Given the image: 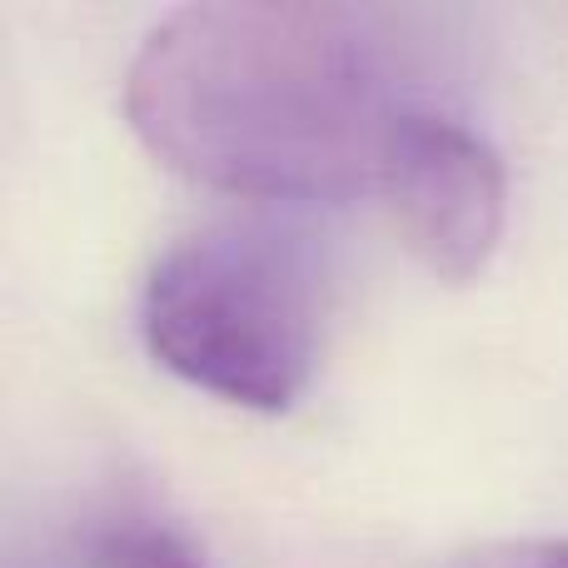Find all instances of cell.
Segmentation results:
<instances>
[{
  "label": "cell",
  "instance_id": "cell-1",
  "mask_svg": "<svg viewBox=\"0 0 568 568\" xmlns=\"http://www.w3.org/2000/svg\"><path fill=\"white\" fill-rule=\"evenodd\" d=\"M414 105L379 20L324 0L180 6L125 70V120L160 165L270 205L379 190Z\"/></svg>",
  "mask_w": 568,
  "mask_h": 568
},
{
  "label": "cell",
  "instance_id": "cell-2",
  "mask_svg": "<svg viewBox=\"0 0 568 568\" xmlns=\"http://www.w3.org/2000/svg\"><path fill=\"white\" fill-rule=\"evenodd\" d=\"M324 284L314 250L265 220L175 240L140 290L145 349L175 379L240 409L280 414L320 359Z\"/></svg>",
  "mask_w": 568,
  "mask_h": 568
},
{
  "label": "cell",
  "instance_id": "cell-3",
  "mask_svg": "<svg viewBox=\"0 0 568 568\" xmlns=\"http://www.w3.org/2000/svg\"><path fill=\"white\" fill-rule=\"evenodd\" d=\"M379 195L434 280L469 284L489 270L509 220V175L479 130L414 105L389 140Z\"/></svg>",
  "mask_w": 568,
  "mask_h": 568
},
{
  "label": "cell",
  "instance_id": "cell-4",
  "mask_svg": "<svg viewBox=\"0 0 568 568\" xmlns=\"http://www.w3.org/2000/svg\"><path fill=\"white\" fill-rule=\"evenodd\" d=\"M70 568H210L200 539L145 494H110L65 539Z\"/></svg>",
  "mask_w": 568,
  "mask_h": 568
},
{
  "label": "cell",
  "instance_id": "cell-5",
  "mask_svg": "<svg viewBox=\"0 0 568 568\" xmlns=\"http://www.w3.org/2000/svg\"><path fill=\"white\" fill-rule=\"evenodd\" d=\"M444 568H568V534H529V539H484L449 554Z\"/></svg>",
  "mask_w": 568,
  "mask_h": 568
}]
</instances>
